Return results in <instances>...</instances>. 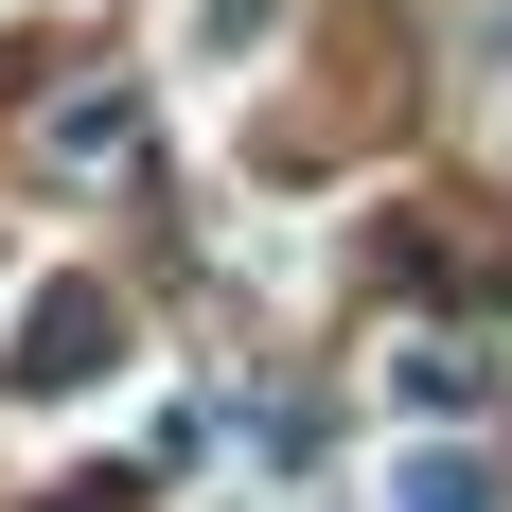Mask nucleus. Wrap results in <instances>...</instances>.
<instances>
[{
  "mask_svg": "<svg viewBox=\"0 0 512 512\" xmlns=\"http://www.w3.org/2000/svg\"><path fill=\"white\" fill-rule=\"evenodd\" d=\"M389 512H495V477H477V460H460V442H424V460H407V477H389Z\"/></svg>",
  "mask_w": 512,
  "mask_h": 512,
  "instance_id": "obj_2",
  "label": "nucleus"
},
{
  "mask_svg": "<svg viewBox=\"0 0 512 512\" xmlns=\"http://www.w3.org/2000/svg\"><path fill=\"white\" fill-rule=\"evenodd\" d=\"M106 354H124V318H106V283H36V318H18V389H89Z\"/></svg>",
  "mask_w": 512,
  "mask_h": 512,
  "instance_id": "obj_1",
  "label": "nucleus"
},
{
  "mask_svg": "<svg viewBox=\"0 0 512 512\" xmlns=\"http://www.w3.org/2000/svg\"><path fill=\"white\" fill-rule=\"evenodd\" d=\"M53 512H124V495H53Z\"/></svg>",
  "mask_w": 512,
  "mask_h": 512,
  "instance_id": "obj_3",
  "label": "nucleus"
}]
</instances>
